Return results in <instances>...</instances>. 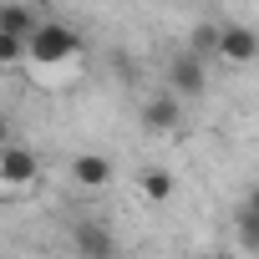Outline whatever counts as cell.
<instances>
[{
	"instance_id": "cell-6",
	"label": "cell",
	"mask_w": 259,
	"mask_h": 259,
	"mask_svg": "<svg viewBox=\"0 0 259 259\" xmlns=\"http://www.w3.org/2000/svg\"><path fill=\"white\" fill-rule=\"evenodd\" d=\"M178 122H183V102H178L173 92L148 97V107H143V127H148V133H173Z\"/></svg>"
},
{
	"instance_id": "cell-9",
	"label": "cell",
	"mask_w": 259,
	"mask_h": 259,
	"mask_svg": "<svg viewBox=\"0 0 259 259\" xmlns=\"http://www.w3.org/2000/svg\"><path fill=\"white\" fill-rule=\"evenodd\" d=\"M183 51H193L198 61H203L208 51L219 56V26H213V21H203V26H193V31H188V46H183Z\"/></svg>"
},
{
	"instance_id": "cell-1",
	"label": "cell",
	"mask_w": 259,
	"mask_h": 259,
	"mask_svg": "<svg viewBox=\"0 0 259 259\" xmlns=\"http://www.w3.org/2000/svg\"><path fill=\"white\" fill-rule=\"evenodd\" d=\"M76 51H81V36H76L71 26H61V21H41L36 36L26 41V61H31L36 71H56V66H66Z\"/></svg>"
},
{
	"instance_id": "cell-4",
	"label": "cell",
	"mask_w": 259,
	"mask_h": 259,
	"mask_svg": "<svg viewBox=\"0 0 259 259\" xmlns=\"http://www.w3.org/2000/svg\"><path fill=\"white\" fill-rule=\"evenodd\" d=\"M36 153L31 148H0V188H26L36 183Z\"/></svg>"
},
{
	"instance_id": "cell-5",
	"label": "cell",
	"mask_w": 259,
	"mask_h": 259,
	"mask_svg": "<svg viewBox=\"0 0 259 259\" xmlns=\"http://www.w3.org/2000/svg\"><path fill=\"white\" fill-rule=\"evenodd\" d=\"M219 56L224 61H254L259 56V31L254 26H219Z\"/></svg>"
},
{
	"instance_id": "cell-13",
	"label": "cell",
	"mask_w": 259,
	"mask_h": 259,
	"mask_svg": "<svg viewBox=\"0 0 259 259\" xmlns=\"http://www.w3.org/2000/svg\"><path fill=\"white\" fill-rule=\"evenodd\" d=\"M244 213H249V219H259V188H254V193L244 198Z\"/></svg>"
},
{
	"instance_id": "cell-8",
	"label": "cell",
	"mask_w": 259,
	"mask_h": 259,
	"mask_svg": "<svg viewBox=\"0 0 259 259\" xmlns=\"http://www.w3.org/2000/svg\"><path fill=\"white\" fill-rule=\"evenodd\" d=\"M71 178H76L81 188H107V183H112V158L81 153V158H71Z\"/></svg>"
},
{
	"instance_id": "cell-3",
	"label": "cell",
	"mask_w": 259,
	"mask_h": 259,
	"mask_svg": "<svg viewBox=\"0 0 259 259\" xmlns=\"http://www.w3.org/2000/svg\"><path fill=\"white\" fill-rule=\"evenodd\" d=\"M208 87V76H203V61L193 56V51H178L173 56V66H168V92L183 102V97H198Z\"/></svg>"
},
{
	"instance_id": "cell-12",
	"label": "cell",
	"mask_w": 259,
	"mask_h": 259,
	"mask_svg": "<svg viewBox=\"0 0 259 259\" xmlns=\"http://www.w3.org/2000/svg\"><path fill=\"white\" fill-rule=\"evenodd\" d=\"M239 239H244V249H249V254H259V219L239 213Z\"/></svg>"
},
{
	"instance_id": "cell-11",
	"label": "cell",
	"mask_w": 259,
	"mask_h": 259,
	"mask_svg": "<svg viewBox=\"0 0 259 259\" xmlns=\"http://www.w3.org/2000/svg\"><path fill=\"white\" fill-rule=\"evenodd\" d=\"M11 66H26V41L0 36V71H11Z\"/></svg>"
},
{
	"instance_id": "cell-2",
	"label": "cell",
	"mask_w": 259,
	"mask_h": 259,
	"mask_svg": "<svg viewBox=\"0 0 259 259\" xmlns=\"http://www.w3.org/2000/svg\"><path fill=\"white\" fill-rule=\"evenodd\" d=\"M71 249H76L81 259H117V239H112V229L97 224V219L71 224Z\"/></svg>"
},
{
	"instance_id": "cell-14",
	"label": "cell",
	"mask_w": 259,
	"mask_h": 259,
	"mask_svg": "<svg viewBox=\"0 0 259 259\" xmlns=\"http://www.w3.org/2000/svg\"><path fill=\"white\" fill-rule=\"evenodd\" d=\"M0 148H11V117L0 112Z\"/></svg>"
},
{
	"instance_id": "cell-7",
	"label": "cell",
	"mask_w": 259,
	"mask_h": 259,
	"mask_svg": "<svg viewBox=\"0 0 259 259\" xmlns=\"http://www.w3.org/2000/svg\"><path fill=\"white\" fill-rule=\"evenodd\" d=\"M36 26H41L36 6H16V0H6V6H0V36L31 41V36H36Z\"/></svg>"
},
{
	"instance_id": "cell-10",
	"label": "cell",
	"mask_w": 259,
	"mask_h": 259,
	"mask_svg": "<svg viewBox=\"0 0 259 259\" xmlns=\"http://www.w3.org/2000/svg\"><path fill=\"white\" fill-rule=\"evenodd\" d=\"M143 193H148V203H168V198H173V173L148 168V173H143Z\"/></svg>"
},
{
	"instance_id": "cell-15",
	"label": "cell",
	"mask_w": 259,
	"mask_h": 259,
	"mask_svg": "<svg viewBox=\"0 0 259 259\" xmlns=\"http://www.w3.org/2000/svg\"><path fill=\"white\" fill-rule=\"evenodd\" d=\"M188 259H213V254H188Z\"/></svg>"
}]
</instances>
